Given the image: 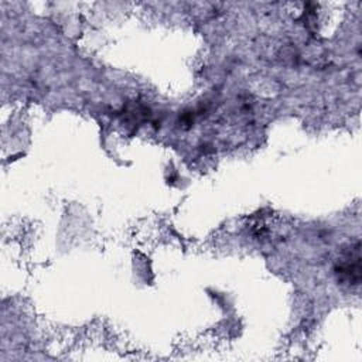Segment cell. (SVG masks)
I'll return each instance as SVG.
<instances>
[{
	"instance_id": "6da1fadb",
	"label": "cell",
	"mask_w": 362,
	"mask_h": 362,
	"mask_svg": "<svg viewBox=\"0 0 362 362\" xmlns=\"http://www.w3.org/2000/svg\"><path fill=\"white\" fill-rule=\"evenodd\" d=\"M337 274L341 280H346L351 284H358L361 280V256H359V245L351 250L345 259H342L337 267Z\"/></svg>"
}]
</instances>
